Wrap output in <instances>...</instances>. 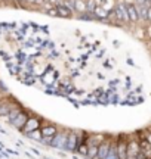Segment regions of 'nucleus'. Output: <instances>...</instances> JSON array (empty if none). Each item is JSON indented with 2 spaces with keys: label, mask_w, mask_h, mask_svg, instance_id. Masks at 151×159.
I'll return each mask as SVG.
<instances>
[{
  "label": "nucleus",
  "mask_w": 151,
  "mask_h": 159,
  "mask_svg": "<svg viewBox=\"0 0 151 159\" xmlns=\"http://www.w3.org/2000/svg\"><path fill=\"white\" fill-rule=\"evenodd\" d=\"M55 7H56V12H58V16H62V18L71 16V9H68L65 5H58Z\"/></svg>",
  "instance_id": "12"
},
{
  "label": "nucleus",
  "mask_w": 151,
  "mask_h": 159,
  "mask_svg": "<svg viewBox=\"0 0 151 159\" xmlns=\"http://www.w3.org/2000/svg\"><path fill=\"white\" fill-rule=\"evenodd\" d=\"M46 13H47V15H51V16H58V12H56V7H52V9H47Z\"/></svg>",
  "instance_id": "19"
},
{
  "label": "nucleus",
  "mask_w": 151,
  "mask_h": 159,
  "mask_svg": "<svg viewBox=\"0 0 151 159\" xmlns=\"http://www.w3.org/2000/svg\"><path fill=\"white\" fill-rule=\"evenodd\" d=\"M141 136L144 137L147 142H148V143L151 144V131H145V133H144V134H141Z\"/></svg>",
  "instance_id": "20"
},
{
  "label": "nucleus",
  "mask_w": 151,
  "mask_h": 159,
  "mask_svg": "<svg viewBox=\"0 0 151 159\" xmlns=\"http://www.w3.org/2000/svg\"><path fill=\"white\" fill-rule=\"evenodd\" d=\"M70 131H58V134L52 139V148L56 149H67V139Z\"/></svg>",
  "instance_id": "3"
},
{
  "label": "nucleus",
  "mask_w": 151,
  "mask_h": 159,
  "mask_svg": "<svg viewBox=\"0 0 151 159\" xmlns=\"http://www.w3.org/2000/svg\"><path fill=\"white\" fill-rule=\"evenodd\" d=\"M25 2H28V3H36V0H25Z\"/></svg>",
  "instance_id": "22"
},
{
  "label": "nucleus",
  "mask_w": 151,
  "mask_h": 159,
  "mask_svg": "<svg viewBox=\"0 0 151 159\" xmlns=\"http://www.w3.org/2000/svg\"><path fill=\"white\" fill-rule=\"evenodd\" d=\"M139 144H141V156L144 159H151V144L142 136L139 137Z\"/></svg>",
  "instance_id": "10"
},
{
  "label": "nucleus",
  "mask_w": 151,
  "mask_h": 159,
  "mask_svg": "<svg viewBox=\"0 0 151 159\" xmlns=\"http://www.w3.org/2000/svg\"><path fill=\"white\" fill-rule=\"evenodd\" d=\"M40 131H41L43 139H53V137L58 134V128H56L55 125H51V124L43 125V127L40 128Z\"/></svg>",
  "instance_id": "9"
},
{
  "label": "nucleus",
  "mask_w": 151,
  "mask_h": 159,
  "mask_svg": "<svg viewBox=\"0 0 151 159\" xmlns=\"http://www.w3.org/2000/svg\"><path fill=\"white\" fill-rule=\"evenodd\" d=\"M116 144L119 159H128V139L124 136H120L116 140Z\"/></svg>",
  "instance_id": "4"
},
{
  "label": "nucleus",
  "mask_w": 151,
  "mask_h": 159,
  "mask_svg": "<svg viewBox=\"0 0 151 159\" xmlns=\"http://www.w3.org/2000/svg\"><path fill=\"white\" fill-rule=\"evenodd\" d=\"M86 9L89 12H95V9H96V5H95V0H89V2H87V6H86Z\"/></svg>",
  "instance_id": "18"
},
{
  "label": "nucleus",
  "mask_w": 151,
  "mask_h": 159,
  "mask_svg": "<svg viewBox=\"0 0 151 159\" xmlns=\"http://www.w3.org/2000/svg\"><path fill=\"white\" fill-rule=\"evenodd\" d=\"M77 146H79V133L70 131L68 133V139H67V149L68 152H77Z\"/></svg>",
  "instance_id": "5"
},
{
  "label": "nucleus",
  "mask_w": 151,
  "mask_h": 159,
  "mask_svg": "<svg viewBox=\"0 0 151 159\" xmlns=\"http://www.w3.org/2000/svg\"><path fill=\"white\" fill-rule=\"evenodd\" d=\"M27 121H28V114H27L25 111H21V112L18 114L17 118H15V119H13V121L11 122V125H12V127H15L17 130L21 131V130L24 128V125L27 124Z\"/></svg>",
  "instance_id": "6"
},
{
  "label": "nucleus",
  "mask_w": 151,
  "mask_h": 159,
  "mask_svg": "<svg viewBox=\"0 0 151 159\" xmlns=\"http://www.w3.org/2000/svg\"><path fill=\"white\" fill-rule=\"evenodd\" d=\"M77 152L80 155H83V156H86L87 158V143H81V144H79V148H77Z\"/></svg>",
  "instance_id": "17"
},
{
  "label": "nucleus",
  "mask_w": 151,
  "mask_h": 159,
  "mask_svg": "<svg viewBox=\"0 0 151 159\" xmlns=\"http://www.w3.org/2000/svg\"><path fill=\"white\" fill-rule=\"evenodd\" d=\"M22 109L18 108V106H15V108H11V111H9V114H7V119H9V122H12L13 119L18 116V114L21 112Z\"/></svg>",
  "instance_id": "14"
},
{
  "label": "nucleus",
  "mask_w": 151,
  "mask_h": 159,
  "mask_svg": "<svg viewBox=\"0 0 151 159\" xmlns=\"http://www.w3.org/2000/svg\"><path fill=\"white\" fill-rule=\"evenodd\" d=\"M111 143H113V140H110V139L105 137L104 140H102V143L98 146V156H96V158L98 159H105L107 158V155H108V152H110Z\"/></svg>",
  "instance_id": "7"
},
{
  "label": "nucleus",
  "mask_w": 151,
  "mask_h": 159,
  "mask_svg": "<svg viewBox=\"0 0 151 159\" xmlns=\"http://www.w3.org/2000/svg\"><path fill=\"white\" fill-rule=\"evenodd\" d=\"M128 15H129V21H130V22H136V21H139V15H138L136 5L129 3L128 5Z\"/></svg>",
  "instance_id": "11"
},
{
  "label": "nucleus",
  "mask_w": 151,
  "mask_h": 159,
  "mask_svg": "<svg viewBox=\"0 0 151 159\" xmlns=\"http://www.w3.org/2000/svg\"><path fill=\"white\" fill-rule=\"evenodd\" d=\"M93 15H95V16H99V18H107L108 16V12L104 11V9H101L99 6H96V9H95V12H93Z\"/></svg>",
  "instance_id": "16"
},
{
  "label": "nucleus",
  "mask_w": 151,
  "mask_h": 159,
  "mask_svg": "<svg viewBox=\"0 0 151 159\" xmlns=\"http://www.w3.org/2000/svg\"><path fill=\"white\" fill-rule=\"evenodd\" d=\"M105 159H119V156H117V144H116V142L111 143L110 152H108V155H107V158Z\"/></svg>",
  "instance_id": "13"
},
{
  "label": "nucleus",
  "mask_w": 151,
  "mask_h": 159,
  "mask_svg": "<svg viewBox=\"0 0 151 159\" xmlns=\"http://www.w3.org/2000/svg\"><path fill=\"white\" fill-rule=\"evenodd\" d=\"M41 128V121L40 118H37V116H28V121H27V124L24 125V128L21 130L22 134H30V133H33V131H37Z\"/></svg>",
  "instance_id": "2"
},
{
  "label": "nucleus",
  "mask_w": 151,
  "mask_h": 159,
  "mask_svg": "<svg viewBox=\"0 0 151 159\" xmlns=\"http://www.w3.org/2000/svg\"><path fill=\"white\" fill-rule=\"evenodd\" d=\"M114 13H116L117 19H122V21H126V22H129L128 5H124V3H119V5H117V7L114 9Z\"/></svg>",
  "instance_id": "8"
},
{
  "label": "nucleus",
  "mask_w": 151,
  "mask_h": 159,
  "mask_svg": "<svg viewBox=\"0 0 151 159\" xmlns=\"http://www.w3.org/2000/svg\"><path fill=\"white\" fill-rule=\"evenodd\" d=\"M141 156V144L139 139H129L128 140V159H139Z\"/></svg>",
  "instance_id": "1"
},
{
  "label": "nucleus",
  "mask_w": 151,
  "mask_h": 159,
  "mask_svg": "<svg viewBox=\"0 0 151 159\" xmlns=\"http://www.w3.org/2000/svg\"><path fill=\"white\" fill-rule=\"evenodd\" d=\"M148 19L151 21V7H150V11H148Z\"/></svg>",
  "instance_id": "21"
},
{
  "label": "nucleus",
  "mask_w": 151,
  "mask_h": 159,
  "mask_svg": "<svg viewBox=\"0 0 151 159\" xmlns=\"http://www.w3.org/2000/svg\"><path fill=\"white\" fill-rule=\"evenodd\" d=\"M27 137L33 139V140H36V142H41V140H43V136H41V131H40V130L30 133V134H27Z\"/></svg>",
  "instance_id": "15"
}]
</instances>
